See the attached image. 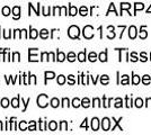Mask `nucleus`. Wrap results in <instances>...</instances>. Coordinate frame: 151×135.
<instances>
[{"label":"nucleus","mask_w":151,"mask_h":135,"mask_svg":"<svg viewBox=\"0 0 151 135\" xmlns=\"http://www.w3.org/2000/svg\"><path fill=\"white\" fill-rule=\"evenodd\" d=\"M79 33H80L79 28L75 25L71 26L69 28V31H68V34H69V36L71 39H78L79 37Z\"/></svg>","instance_id":"1"},{"label":"nucleus","mask_w":151,"mask_h":135,"mask_svg":"<svg viewBox=\"0 0 151 135\" xmlns=\"http://www.w3.org/2000/svg\"><path fill=\"white\" fill-rule=\"evenodd\" d=\"M83 36L86 37V39H90L93 36H94V28L91 27V26H86L85 28H83Z\"/></svg>","instance_id":"2"},{"label":"nucleus","mask_w":151,"mask_h":135,"mask_svg":"<svg viewBox=\"0 0 151 135\" xmlns=\"http://www.w3.org/2000/svg\"><path fill=\"white\" fill-rule=\"evenodd\" d=\"M37 105L42 108L46 107L47 106V96L46 95H40L37 98Z\"/></svg>","instance_id":"3"},{"label":"nucleus","mask_w":151,"mask_h":135,"mask_svg":"<svg viewBox=\"0 0 151 135\" xmlns=\"http://www.w3.org/2000/svg\"><path fill=\"white\" fill-rule=\"evenodd\" d=\"M109 126H111V122H109V119L108 118H104L103 121H101V127L104 131H108L109 129Z\"/></svg>","instance_id":"4"},{"label":"nucleus","mask_w":151,"mask_h":135,"mask_svg":"<svg viewBox=\"0 0 151 135\" xmlns=\"http://www.w3.org/2000/svg\"><path fill=\"white\" fill-rule=\"evenodd\" d=\"M129 36H130L131 39H135V36H137V28H135L134 26H131V27L129 28Z\"/></svg>","instance_id":"5"},{"label":"nucleus","mask_w":151,"mask_h":135,"mask_svg":"<svg viewBox=\"0 0 151 135\" xmlns=\"http://www.w3.org/2000/svg\"><path fill=\"white\" fill-rule=\"evenodd\" d=\"M13 13H14V18H15V19H18L19 16H20V8H19L18 6L14 7Z\"/></svg>","instance_id":"6"},{"label":"nucleus","mask_w":151,"mask_h":135,"mask_svg":"<svg viewBox=\"0 0 151 135\" xmlns=\"http://www.w3.org/2000/svg\"><path fill=\"white\" fill-rule=\"evenodd\" d=\"M98 127H99V121L97 118H93V121H91V129H94V131H97Z\"/></svg>","instance_id":"7"},{"label":"nucleus","mask_w":151,"mask_h":135,"mask_svg":"<svg viewBox=\"0 0 151 135\" xmlns=\"http://www.w3.org/2000/svg\"><path fill=\"white\" fill-rule=\"evenodd\" d=\"M40 35H41V37L42 39H47L49 37V31L47 29H42L41 32H40Z\"/></svg>","instance_id":"8"},{"label":"nucleus","mask_w":151,"mask_h":135,"mask_svg":"<svg viewBox=\"0 0 151 135\" xmlns=\"http://www.w3.org/2000/svg\"><path fill=\"white\" fill-rule=\"evenodd\" d=\"M78 60H79L80 62H83V61L86 60V51L80 52V53L78 54Z\"/></svg>","instance_id":"9"},{"label":"nucleus","mask_w":151,"mask_h":135,"mask_svg":"<svg viewBox=\"0 0 151 135\" xmlns=\"http://www.w3.org/2000/svg\"><path fill=\"white\" fill-rule=\"evenodd\" d=\"M59 104H60V101H59L58 98H53V99L51 100V106H52L53 108H57L58 106H59Z\"/></svg>","instance_id":"10"},{"label":"nucleus","mask_w":151,"mask_h":135,"mask_svg":"<svg viewBox=\"0 0 151 135\" xmlns=\"http://www.w3.org/2000/svg\"><path fill=\"white\" fill-rule=\"evenodd\" d=\"M89 105H90V101H89L88 98H83V99L81 100V106H83L85 108L89 107Z\"/></svg>","instance_id":"11"},{"label":"nucleus","mask_w":151,"mask_h":135,"mask_svg":"<svg viewBox=\"0 0 151 135\" xmlns=\"http://www.w3.org/2000/svg\"><path fill=\"white\" fill-rule=\"evenodd\" d=\"M99 60H101V62H106V61H107L106 51H105V52H101V54H99Z\"/></svg>","instance_id":"12"},{"label":"nucleus","mask_w":151,"mask_h":135,"mask_svg":"<svg viewBox=\"0 0 151 135\" xmlns=\"http://www.w3.org/2000/svg\"><path fill=\"white\" fill-rule=\"evenodd\" d=\"M77 13H78V9L75 6H70V11H69L70 15L71 16H75V15H77Z\"/></svg>","instance_id":"13"},{"label":"nucleus","mask_w":151,"mask_h":135,"mask_svg":"<svg viewBox=\"0 0 151 135\" xmlns=\"http://www.w3.org/2000/svg\"><path fill=\"white\" fill-rule=\"evenodd\" d=\"M80 105H81V101H80L78 98H75V99L72 100V106H73V107H76V108H77V107H79Z\"/></svg>","instance_id":"14"},{"label":"nucleus","mask_w":151,"mask_h":135,"mask_svg":"<svg viewBox=\"0 0 151 135\" xmlns=\"http://www.w3.org/2000/svg\"><path fill=\"white\" fill-rule=\"evenodd\" d=\"M19 96L17 97V98H14L13 100H12V105H13V107H15V108H17L19 105Z\"/></svg>","instance_id":"15"},{"label":"nucleus","mask_w":151,"mask_h":135,"mask_svg":"<svg viewBox=\"0 0 151 135\" xmlns=\"http://www.w3.org/2000/svg\"><path fill=\"white\" fill-rule=\"evenodd\" d=\"M58 127V124L55 122H50L49 123V129H51V131H55Z\"/></svg>","instance_id":"16"},{"label":"nucleus","mask_w":151,"mask_h":135,"mask_svg":"<svg viewBox=\"0 0 151 135\" xmlns=\"http://www.w3.org/2000/svg\"><path fill=\"white\" fill-rule=\"evenodd\" d=\"M64 59H65L64 53H62V52H58V61L62 62V61H64Z\"/></svg>","instance_id":"17"},{"label":"nucleus","mask_w":151,"mask_h":135,"mask_svg":"<svg viewBox=\"0 0 151 135\" xmlns=\"http://www.w3.org/2000/svg\"><path fill=\"white\" fill-rule=\"evenodd\" d=\"M29 37L33 39H35L37 37V31L36 29H31V34H29Z\"/></svg>","instance_id":"18"},{"label":"nucleus","mask_w":151,"mask_h":135,"mask_svg":"<svg viewBox=\"0 0 151 135\" xmlns=\"http://www.w3.org/2000/svg\"><path fill=\"white\" fill-rule=\"evenodd\" d=\"M1 13H2V15H5V16H8L9 14H10V9H9V7H4L2 8V10H1Z\"/></svg>","instance_id":"19"},{"label":"nucleus","mask_w":151,"mask_h":135,"mask_svg":"<svg viewBox=\"0 0 151 135\" xmlns=\"http://www.w3.org/2000/svg\"><path fill=\"white\" fill-rule=\"evenodd\" d=\"M96 59H97V54H96L95 52H91V53L89 54V61L94 62V61H96Z\"/></svg>","instance_id":"20"},{"label":"nucleus","mask_w":151,"mask_h":135,"mask_svg":"<svg viewBox=\"0 0 151 135\" xmlns=\"http://www.w3.org/2000/svg\"><path fill=\"white\" fill-rule=\"evenodd\" d=\"M88 14V9H87V7L82 6L81 8H80V15H82V16H86Z\"/></svg>","instance_id":"21"},{"label":"nucleus","mask_w":151,"mask_h":135,"mask_svg":"<svg viewBox=\"0 0 151 135\" xmlns=\"http://www.w3.org/2000/svg\"><path fill=\"white\" fill-rule=\"evenodd\" d=\"M68 60H69L70 62H73L76 60V55L73 52H70L69 54H68Z\"/></svg>","instance_id":"22"},{"label":"nucleus","mask_w":151,"mask_h":135,"mask_svg":"<svg viewBox=\"0 0 151 135\" xmlns=\"http://www.w3.org/2000/svg\"><path fill=\"white\" fill-rule=\"evenodd\" d=\"M55 77V74H54V72H45V78L46 79H53V78Z\"/></svg>","instance_id":"23"},{"label":"nucleus","mask_w":151,"mask_h":135,"mask_svg":"<svg viewBox=\"0 0 151 135\" xmlns=\"http://www.w3.org/2000/svg\"><path fill=\"white\" fill-rule=\"evenodd\" d=\"M64 82H65V77H64V76H59V77H58V84H63Z\"/></svg>","instance_id":"24"},{"label":"nucleus","mask_w":151,"mask_h":135,"mask_svg":"<svg viewBox=\"0 0 151 135\" xmlns=\"http://www.w3.org/2000/svg\"><path fill=\"white\" fill-rule=\"evenodd\" d=\"M108 76H101V82L103 84H108Z\"/></svg>","instance_id":"25"},{"label":"nucleus","mask_w":151,"mask_h":135,"mask_svg":"<svg viewBox=\"0 0 151 135\" xmlns=\"http://www.w3.org/2000/svg\"><path fill=\"white\" fill-rule=\"evenodd\" d=\"M121 84H129V77H127V76H123V77H122V80H121Z\"/></svg>","instance_id":"26"},{"label":"nucleus","mask_w":151,"mask_h":135,"mask_svg":"<svg viewBox=\"0 0 151 135\" xmlns=\"http://www.w3.org/2000/svg\"><path fill=\"white\" fill-rule=\"evenodd\" d=\"M8 105H9V101H8V99H7V98H4V99L1 100V106H2L4 108H6Z\"/></svg>","instance_id":"27"},{"label":"nucleus","mask_w":151,"mask_h":135,"mask_svg":"<svg viewBox=\"0 0 151 135\" xmlns=\"http://www.w3.org/2000/svg\"><path fill=\"white\" fill-rule=\"evenodd\" d=\"M135 106H137V107H142V106H143V100L138 98V99L135 100Z\"/></svg>","instance_id":"28"},{"label":"nucleus","mask_w":151,"mask_h":135,"mask_svg":"<svg viewBox=\"0 0 151 135\" xmlns=\"http://www.w3.org/2000/svg\"><path fill=\"white\" fill-rule=\"evenodd\" d=\"M122 106H123L122 99H121V98H117V99H116V104H115V107H116V108H120V107H122Z\"/></svg>","instance_id":"29"},{"label":"nucleus","mask_w":151,"mask_h":135,"mask_svg":"<svg viewBox=\"0 0 151 135\" xmlns=\"http://www.w3.org/2000/svg\"><path fill=\"white\" fill-rule=\"evenodd\" d=\"M36 51V49H29V52H35ZM29 61H37V59H36V56L35 55H29Z\"/></svg>","instance_id":"30"},{"label":"nucleus","mask_w":151,"mask_h":135,"mask_svg":"<svg viewBox=\"0 0 151 135\" xmlns=\"http://www.w3.org/2000/svg\"><path fill=\"white\" fill-rule=\"evenodd\" d=\"M143 8H145L143 4H135V13H137L138 10H142Z\"/></svg>","instance_id":"31"},{"label":"nucleus","mask_w":151,"mask_h":135,"mask_svg":"<svg viewBox=\"0 0 151 135\" xmlns=\"http://www.w3.org/2000/svg\"><path fill=\"white\" fill-rule=\"evenodd\" d=\"M121 8H122V10H123V9H130V8H131V5L127 4V2H124V4H121Z\"/></svg>","instance_id":"32"},{"label":"nucleus","mask_w":151,"mask_h":135,"mask_svg":"<svg viewBox=\"0 0 151 135\" xmlns=\"http://www.w3.org/2000/svg\"><path fill=\"white\" fill-rule=\"evenodd\" d=\"M143 84H148L149 82H150V76H148V74H145V77H143Z\"/></svg>","instance_id":"33"},{"label":"nucleus","mask_w":151,"mask_h":135,"mask_svg":"<svg viewBox=\"0 0 151 135\" xmlns=\"http://www.w3.org/2000/svg\"><path fill=\"white\" fill-rule=\"evenodd\" d=\"M19 129H22V131H26V122L19 123Z\"/></svg>","instance_id":"34"},{"label":"nucleus","mask_w":151,"mask_h":135,"mask_svg":"<svg viewBox=\"0 0 151 135\" xmlns=\"http://www.w3.org/2000/svg\"><path fill=\"white\" fill-rule=\"evenodd\" d=\"M132 82L134 84H138L139 82H140V78H139V76H134L132 79Z\"/></svg>","instance_id":"35"},{"label":"nucleus","mask_w":151,"mask_h":135,"mask_svg":"<svg viewBox=\"0 0 151 135\" xmlns=\"http://www.w3.org/2000/svg\"><path fill=\"white\" fill-rule=\"evenodd\" d=\"M28 129H29V131H35V129H36V127H35V122H31V123H29Z\"/></svg>","instance_id":"36"},{"label":"nucleus","mask_w":151,"mask_h":135,"mask_svg":"<svg viewBox=\"0 0 151 135\" xmlns=\"http://www.w3.org/2000/svg\"><path fill=\"white\" fill-rule=\"evenodd\" d=\"M147 35H148V34H147V32H145V29H142V31L140 32V37H141V39H145Z\"/></svg>","instance_id":"37"},{"label":"nucleus","mask_w":151,"mask_h":135,"mask_svg":"<svg viewBox=\"0 0 151 135\" xmlns=\"http://www.w3.org/2000/svg\"><path fill=\"white\" fill-rule=\"evenodd\" d=\"M94 106L95 107H96V106H97V107H99V106H101V101H99V99H98V98H95L94 99Z\"/></svg>","instance_id":"38"},{"label":"nucleus","mask_w":151,"mask_h":135,"mask_svg":"<svg viewBox=\"0 0 151 135\" xmlns=\"http://www.w3.org/2000/svg\"><path fill=\"white\" fill-rule=\"evenodd\" d=\"M62 106L63 107H68V106H69V99H68V98H64V99H63Z\"/></svg>","instance_id":"39"},{"label":"nucleus","mask_w":151,"mask_h":135,"mask_svg":"<svg viewBox=\"0 0 151 135\" xmlns=\"http://www.w3.org/2000/svg\"><path fill=\"white\" fill-rule=\"evenodd\" d=\"M61 131H65L67 129V122H61Z\"/></svg>","instance_id":"40"},{"label":"nucleus","mask_w":151,"mask_h":135,"mask_svg":"<svg viewBox=\"0 0 151 135\" xmlns=\"http://www.w3.org/2000/svg\"><path fill=\"white\" fill-rule=\"evenodd\" d=\"M131 60H132L133 62H135V61H138V59H137V54L133 52L132 54H131Z\"/></svg>","instance_id":"41"},{"label":"nucleus","mask_w":151,"mask_h":135,"mask_svg":"<svg viewBox=\"0 0 151 135\" xmlns=\"http://www.w3.org/2000/svg\"><path fill=\"white\" fill-rule=\"evenodd\" d=\"M69 84H75V77L73 76H69Z\"/></svg>","instance_id":"42"},{"label":"nucleus","mask_w":151,"mask_h":135,"mask_svg":"<svg viewBox=\"0 0 151 135\" xmlns=\"http://www.w3.org/2000/svg\"><path fill=\"white\" fill-rule=\"evenodd\" d=\"M14 60H15V61H19V53H17V52H16V53H14Z\"/></svg>","instance_id":"43"},{"label":"nucleus","mask_w":151,"mask_h":135,"mask_svg":"<svg viewBox=\"0 0 151 135\" xmlns=\"http://www.w3.org/2000/svg\"><path fill=\"white\" fill-rule=\"evenodd\" d=\"M60 10H61V15H67V14H65V10H67V8H65V7H61V8H60Z\"/></svg>","instance_id":"44"},{"label":"nucleus","mask_w":151,"mask_h":135,"mask_svg":"<svg viewBox=\"0 0 151 135\" xmlns=\"http://www.w3.org/2000/svg\"><path fill=\"white\" fill-rule=\"evenodd\" d=\"M141 60H142V61H143V62H145V61H147V56H145V53H142V54H141Z\"/></svg>","instance_id":"45"},{"label":"nucleus","mask_w":151,"mask_h":135,"mask_svg":"<svg viewBox=\"0 0 151 135\" xmlns=\"http://www.w3.org/2000/svg\"><path fill=\"white\" fill-rule=\"evenodd\" d=\"M47 55H49L47 53H42V60H49V59H46Z\"/></svg>","instance_id":"46"},{"label":"nucleus","mask_w":151,"mask_h":135,"mask_svg":"<svg viewBox=\"0 0 151 135\" xmlns=\"http://www.w3.org/2000/svg\"><path fill=\"white\" fill-rule=\"evenodd\" d=\"M81 127H87V118L83 121V123L81 124Z\"/></svg>","instance_id":"47"},{"label":"nucleus","mask_w":151,"mask_h":135,"mask_svg":"<svg viewBox=\"0 0 151 135\" xmlns=\"http://www.w3.org/2000/svg\"><path fill=\"white\" fill-rule=\"evenodd\" d=\"M43 15H45V16L49 15V14H47V8H45V7H43Z\"/></svg>","instance_id":"48"},{"label":"nucleus","mask_w":151,"mask_h":135,"mask_svg":"<svg viewBox=\"0 0 151 135\" xmlns=\"http://www.w3.org/2000/svg\"><path fill=\"white\" fill-rule=\"evenodd\" d=\"M50 56L52 58V60H53V61L55 60V59H54V54H53V53H50Z\"/></svg>","instance_id":"49"},{"label":"nucleus","mask_w":151,"mask_h":135,"mask_svg":"<svg viewBox=\"0 0 151 135\" xmlns=\"http://www.w3.org/2000/svg\"><path fill=\"white\" fill-rule=\"evenodd\" d=\"M147 13H148V14H151V6H150V8L148 9V11H147Z\"/></svg>","instance_id":"50"},{"label":"nucleus","mask_w":151,"mask_h":135,"mask_svg":"<svg viewBox=\"0 0 151 135\" xmlns=\"http://www.w3.org/2000/svg\"><path fill=\"white\" fill-rule=\"evenodd\" d=\"M0 131H2V123L0 122Z\"/></svg>","instance_id":"51"}]
</instances>
